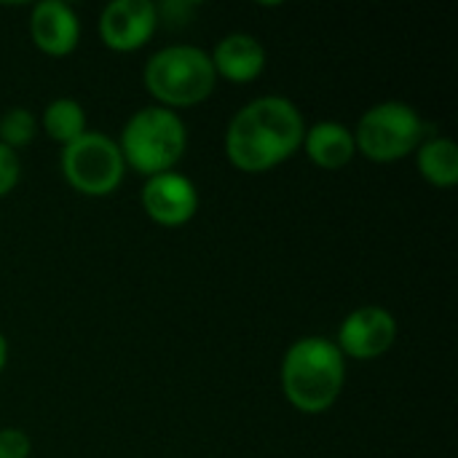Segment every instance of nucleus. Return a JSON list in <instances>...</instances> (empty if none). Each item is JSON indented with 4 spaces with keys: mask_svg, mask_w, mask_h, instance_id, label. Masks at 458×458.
Segmentation results:
<instances>
[{
    "mask_svg": "<svg viewBox=\"0 0 458 458\" xmlns=\"http://www.w3.org/2000/svg\"><path fill=\"white\" fill-rule=\"evenodd\" d=\"M306 134L298 105L279 94L247 102L225 129V156L247 174H263L293 158Z\"/></svg>",
    "mask_w": 458,
    "mask_h": 458,
    "instance_id": "nucleus-1",
    "label": "nucleus"
},
{
    "mask_svg": "<svg viewBox=\"0 0 458 458\" xmlns=\"http://www.w3.org/2000/svg\"><path fill=\"white\" fill-rule=\"evenodd\" d=\"M279 381L287 403L306 416L327 413L346 384V357L325 335L298 338L282 357Z\"/></svg>",
    "mask_w": 458,
    "mask_h": 458,
    "instance_id": "nucleus-2",
    "label": "nucleus"
},
{
    "mask_svg": "<svg viewBox=\"0 0 458 458\" xmlns=\"http://www.w3.org/2000/svg\"><path fill=\"white\" fill-rule=\"evenodd\" d=\"M142 81L156 105L177 113L182 107H196L204 99H209L217 75L209 51L188 43H174L158 48L145 62Z\"/></svg>",
    "mask_w": 458,
    "mask_h": 458,
    "instance_id": "nucleus-3",
    "label": "nucleus"
},
{
    "mask_svg": "<svg viewBox=\"0 0 458 458\" xmlns=\"http://www.w3.org/2000/svg\"><path fill=\"white\" fill-rule=\"evenodd\" d=\"M115 142L121 148L126 169H134L148 180L164 172H174L188 148V129L180 113L150 105L137 110L123 123Z\"/></svg>",
    "mask_w": 458,
    "mask_h": 458,
    "instance_id": "nucleus-4",
    "label": "nucleus"
},
{
    "mask_svg": "<svg viewBox=\"0 0 458 458\" xmlns=\"http://www.w3.org/2000/svg\"><path fill=\"white\" fill-rule=\"evenodd\" d=\"M352 134L360 156L376 164H392L416 153L424 140V118L408 102L386 99L365 110Z\"/></svg>",
    "mask_w": 458,
    "mask_h": 458,
    "instance_id": "nucleus-5",
    "label": "nucleus"
},
{
    "mask_svg": "<svg viewBox=\"0 0 458 458\" xmlns=\"http://www.w3.org/2000/svg\"><path fill=\"white\" fill-rule=\"evenodd\" d=\"M62 177L64 182L91 199H105L115 193L126 177V161L113 137L102 131H86L75 142L62 148Z\"/></svg>",
    "mask_w": 458,
    "mask_h": 458,
    "instance_id": "nucleus-6",
    "label": "nucleus"
},
{
    "mask_svg": "<svg viewBox=\"0 0 458 458\" xmlns=\"http://www.w3.org/2000/svg\"><path fill=\"white\" fill-rule=\"evenodd\" d=\"M397 344V319L384 306H360L338 327L335 346L346 360H378Z\"/></svg>",
    "mask_w": 458,
    "mask_h": 458,
    "instance_id": "nucleus-7",
    "label": "nucleus"
},
{
    "mask_svg": "<svg viewBox=\"0 0 458 458\" xmlns=\"http://www.w3.org/2000/svg\"><path fill=\"white\" fill-rule=\"evenodd\" d=\"M158 5L150 0H113L99 13V38L115 54H131L158 30Z\"/></svg>",
    "mask_w": 458,
    "mask_h": 458,
    "instance_id": "nucleus-8",
    "label": "nucleus"
},
{
    "mask_svg": "<svg viewBox=\"0 0 458 458\" xmlns=\"http://www.w3.org/2000/svg\"><path fill=\"white\" fill-rule=\"evenodd\" d=\"M142 209L161 228L188 225L199 212V191L180 172L148 177L142 185Z\"/></svg>",
    "mask_w": 458,
    "mask_h": 458,
    "instance_id": "nucleus-9",
    "label": "nucleus"
},
{
    "mask_svg": "<svg viewBox=\"0 0 458 458\" xmlns=\"http://www.w3.org/2000/svg\"><path fill=\"white\" fill-rule=\"evenodd\" d=\"M30 38L46 56H70L81 43V19L64 0H40L30 11Z\"/></svg>",
    "mask_w": 458,
    "mask_h": 458,
    "instance_id": "nucleus-10",
    "label": "nucleus"
},
{
    "mask_svg": "<svg viewBox=\"0 0 458 458\" xmlns=\"http://www.w3.org/2000/svg\"><path fill=\"white\" fill-rule=\"evenodd\" d=\"M215 75L231 83H252L266 70V46L250 32H231L209 51Z\"/></svg>",
    "mask_w": 458,
    "mask_h": 458,
    "instance_id": "nucleus-11",
    "label": "nucleus"
},
{
    "mask_svg": "<svg viewBox=\"0 0 458 458\" xmlns=\"http://www.w3.org/2000/svg\"><path fill=\"white\" fill-rule=\"evenodd\" d=\"M301 150H306V156L319 169H327V172H338L349 166L357 156L354 134L341 121H317L306 126Z\"/></svg>",
    "mask_w": 458,
    "mask_h": 458,
    "instance_id": "nucleus-12",
    "label": "nucleus"
},
{
    "mask_svg": "<svg viewBox=\"0 0 458 458\" xmlns=\"http://www.w3.org/2000/svg\"><path fill=\"white\" fill-rule=\"evenodd\" d=\"M416 166L435 188H454L458 182V145L451 137L421 140L416 148Z\"/></svg>",
    "mask_w": 458,
    "mask_h": 458,
    "instance_id": "nucleus-13",
    "label": "nucleus"
},
{
    "mask_svg": "<svg viewBox=\"0 0 458 458\" xmlns=\"http://www.w3.org/2000/svg\"><path fill=\"white\" fill-rule=\"evenodd\" d=\"M48 140L59 142L62 148L75 142L78 137H83L89 131V121H86V110L78 99L72 97H56L46 105L40 123H38Z\"/></svg>",
    "mask_w": 458,
    "mask_h": 458,
    "instance_id": "nucleus-14",
    "label": "nucleus"
},
{
    "mask_svg": "<svg viewBox=\"0 0 458 458\" xmlns=\"http://www.w3.org/2000/svg\"><path fill=\"white\" fill-rule=\"evenodd\" d=\"M38 118L27 107H11L0 115V142L11 150L27 148L38 134Z\"/></svg>",
    "mask_w": 458,
    "mask_h": 458,
    "instance_id": "nucleus-15",
    "label": "nucleus"
},
{
    "mask_svg": "<svg viewBox=\"0 0 458 458\" xmlns=\"http://www.w3.org/2000/svg\"><path fill=\"white\" fill-rule=\"evenodd\" d=\"M19 177H21V161L16 150L0 142V199H5L19 185Z\"/></svg>",
    "mask_w": 458,
    "mask_h": 458,
    "instance_id": "nucleus-16",
    "label": "nucleus"
},
{
    "mask_svg": "<svg viewBox=\"0 0 458 458\" xmlns=\"http://www.w3.org/2000/svg\"><path fill=\"white\" fill-rule=\"evenodd\" d=\"M32 454V440L27 432L8 427L0 429V458H30Z\"/></svg>",
    "mask_w": 458,
    "mask_h": 458,
    "instance_id": "nucleus-17",
    "label": "nucleus"
},
{
    "mask_svg": "<svg viewBox=\"0 0 458 458\" xmlns=\"http://www.w3.org/2000/svg\"><path fill=\"white\" fill-rule=\"evenodd\" d=\"M5 365H8V338L0 330V373L5 370Z\"/></svg>",
    "mask_w": 458,
    "mask_h": 458,
    "instance_id": "nucleus-18",
    "label": "nucleus"
}]
</instances>
